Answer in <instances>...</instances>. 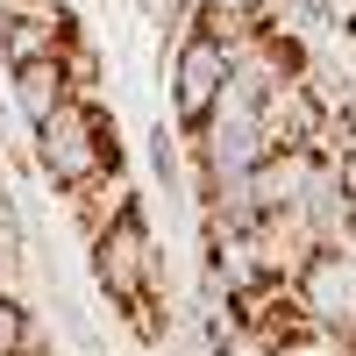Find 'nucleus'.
Listing matches in <instances>:
<instances>
[{"label": "nucleus", "mask_w": 356, "mask_h": 356, "mask_svg": "<svg viewBox=\"0 0 356 356\" xmlns=\"http://www.w3.org/2000/svg\"><path fill=\"white\" fill-rule=\"evenodd\" d=\"M86 271H93V292L114 314L171 292V257H164L157 228H150V207H129L122 221H107L100 235H86Z\"/></svg>", "instance_id": "2"}, {"label": "nucleus", "mask_w": 356, "mask_h": 356, "mask_svg": "<svg viewBox=\"0 0 356 356\" xmlns=\"http://www.w3.org/2000/svg\"><path fill=\"white\" fill-rule=\"evenodd\" d=\"M228 86H235V50L207 43L200 29L186 22V29L171 36V65H164V93H171V122H178V136H193L207 114L221 107Z\"/></svg>", "instance_id": "4"}, {"label": "nucleus", "mask_w": 356, "mask_h": 356, "mask_svg": "<svg viewBox=\"0 0 356 356\" xmlns=\"http://www.w3.org/2000/svg\"><path fill=\"white\" fill-rule=\"evenodd\" d=\"M86 43V29L72 15V0H36V8H0V72L29 65V57H72Z\"/></svg>", "instance_id": "6"}, {"label": "nucleus", "mask_w": 356, "mask_h": 356, "mask_svg": "<svg viewBox=\"0 0 356 356\" xmlns=\"http://www.w3.org/2000/svg\"><path fill=\"white\" fill-rule=\"evenodd\" d=\"M72 93H79L72 57H29V65H8V107L22 114V129L50 122V114L65 107Z\"/></svg>", "instance_id": "7"}, {"label": "nucleus", "mask_w": 356, "mask_h": 356, "mask_svg": "<svg viewBox=\"0 0 356 356\" xmlns=\"http://www.w3.org/2000/svg\"><path fill=\"white\" fill-rule=\"evenodd\" d=\"M143 157H150V186L171 200V207H193V186H186V136L178 122H157L143 136Z\"/></svg>", "instance_id": "9"}, {"label": "nucleus", "mask_w": 356, "mask_h": 356, "mask_svg": "<svg viewBox=\"0 0 356 356\" xmlns=\"http://www.w3.org/2000/svg\"><path fill=\"white\" fill-rule=\"evenodd\" d=\"M285 285L321 328V342H335V349L356 342V243H321Z\"/></svg>", "instance_id": "5"}, {"label": "nucleus", "mask_w": 356, "mask_h": 356, "mask_svg": "<svg viewBox=\"0 0 356 356\" xmlns=\"http://www.w3.org/2000/svg\"><path fill=\"white\" fill-rule=\"evenodd\" d=\"M22 257H29V243H22V221H15V200L0 193V285H8V278L22 271Z\"/></svg>", "instance_id": "11"}, {"label": "nucleus", "mask_w": 356, "mask_h": 356, "mask_svg": "<svg viewBox=\"0 0 356 356\" xmlns=\"http://www.w3.org/2000/svg\"><path fill=\"white\" fill-rule=\"evenodd\" d=\"M0 356H57L43 321H36V307H29L22 292H8V285H0Z\"/></svg>", "instance_id": "10"}, {"label": "nucleus", "mask_w": 356, "mask_h": 356, "mask_svg": "<svg viewBox=\"0 0 356 356\" xmlns=\"http://www.w3.org/2000/svg\"><path fill=\"white\" fill-rule=\"evenodd\" d=\"M129 207H143V186H136V171L122 164V171L93 178L86 193H72V221H79V235H100L107 221H122Z\"/></svg>", "instance_id": "8"}, {"label": "nucleus", "mask_w": 356, "mask_h": 356, "mask_svg": "<svg viewBox=\"0 0 356 356\" xmlns=\"http://www.w3.org/2000/svg\"><path fill=\"white\" fill-rule=\"evenodd\" d=\"M29 164H36L43 186L65 193V200L86 193V186L107 178V171H122L129 150H122V129H114V107H107L100 93H72L50 122L29 129Z\"/></svg>", "instance_id": "1"}, {"label": "nucleus", "mask_w": 356, "mask_h": 356, "mask_svg": "<svg viewBox=\"0 0 356 356\" xmlns=\"http://www.w3.org/2000/svg\"><path fill=\"white\" fill-rule=\"evenodd\" d=\"M342 356H356V342H342Z\"/></svg>", "instance_id": "12"}, {"label": "nucleus", "mask_w": 356, "mask_h": 356, "mask_svg": "<svg viewBox=\"0 0 356 356\" xmlns=\"http://www.w3.org/2000/svg\"><path fill=\"white\" fill-rule=\"evenodd\" d=\"M264 93H250L243 79L221 93V107L207 114V122L186 136V150H193V193L207 186H235V178H250L264 157H271V136H264Z\"/></svg>", "instance_id": "3"}]
</instances>
